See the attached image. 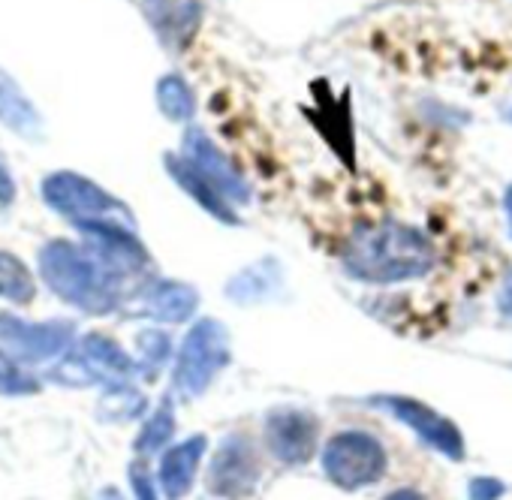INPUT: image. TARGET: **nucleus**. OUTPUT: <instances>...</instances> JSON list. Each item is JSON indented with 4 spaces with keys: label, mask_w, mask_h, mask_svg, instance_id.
Masks as SVG:
<instances>
[{
    "label": "nucleus",
    "mask_w": 512,
    "mask_h": 500,
    "mask_svg": "<svg viewBox=\"0 0 512 500\" xmlns=\"http://www.w3.org/2000/svg\"><path fill=\"white\" fill-rule=\"evenodd\" d=\"M341 266L362 284L386 287L425 278L437 266V250L425 232L398 220H383L362 226L347 238Z\"/></svg>",
    "instance_id": "obj_1"
},
{
    "label": "nucleus",
    "mask_w": 512,
    "mask_h": 500,
    "mask_svg": "<svg viewBox=\"0 0 512 500\" xmlns=\"http://www.w3.org/2000/svg\"><path fill=\"white\" fill-rule=\"evenodd\" d=\"M43 281L64 302L88 311L109 314L118 305V278L91 250H82L70 241H49L40 254Z\"/></svg>",
    "instance_id": "obj_2"
},
{
    "label": "nucleus",
    "mask_w": 512,
    "mask_h": 500,
    "mask_svg": "<svg viewBox=\"0 0 512 500\" xmlns=\"http://www.w3.org/2000/svg\"><path fill=\"white\" fill-rule=\"evenodd\" d=\"M229 362V338L226 326L217 320H199L181 344L178 362H175V389L184 398L202 395L214 377Z\"/></svg>",
    "instance_id": "obj_3"
},
{
    "label": "nucleus",
    "mask_w": 512,
    "mask_h": 500,
    "mask_svg": "<svg viewBox=\"0 0 512 500\" xmlns=\"http://www.w3.org/2000/svg\"><path fill=\"white\" fill-rule=\"evenodd\" d=\"M43 196H46V202L58 214H64L76 226L103 223V220L133 223L124 202H118L100 184H94V181H88V178H82L76 172H55V175H49L43 181Z\"/></svg>",
    "instance_id": "obj_4"
},
{
    "label": "nucleus",
    "mask_w": 512,
    "mask_h": 500,
    "mask_svg": "<svg viewBox=\"0 0 512 500\" xmlns=\"http://www.w3.org/2000/svg\"><path fill=\"white\" fill-rule=\"evenodd\" d=\"M386 467H389V455L383 443L368 431H341L329 440L323 452L326 476L347 491L380 482Z\"/></svg>",
    "instance_id": "obj_5"
},
{
    "label": "nucleus",
    "mask_w": 512,
    "mask_h": 500,
    "mask_svg": "<svg viewBox=\"0 0 512 500\" xmlns=\"http://www.w3.org/2000/svg\"><path fill=\"white\" fill-rule=\"evenodd\" d=\"M371 404L398 416L410 431H416L440 455H446L452 461L464 458V437H461L458 425L449 422L446 416H440L437 410H431L428 404H422L410 395H374Z\"/></svg>",
    "instance_id": "obj_6"
},
{
    "label": "nucleus",
    "mask_w": 512,
    "mask_h": 500,
    "mask_svg": "<svg viewBox=\"0 0 512 500\" xmlns=\"http://www.w3.org/2000/svg\"><path fill=\"white\" fill-rule=\"evenodd\" d=\"M320 419L305 407H278L266 416V446L284 464H305L317 455Z\"/></svg>",
    "instance_id": "obj_7"
},
{
    "label": "nucleus",
    "mask_w": 512,
    "mask_h": 500,
    "mask_svg": "<svg viewBox=\"0 0 512 500\" xmlns=\"http://www.w3.org/2000/svg\"><path fill=\"white\" fill-rule=\"evenodd\" d=\"M70 323H25L10 314H0V347H7L16 359L46 362L70 347Z\"/></svg>",
    "instance_id": "obj_8"
},
{
    "label": "nucleus",
    "mask_w": 512,
    "mask_h": 500,
    "mask_svg": "<svg viewBox=\"0 0 512 500\" xmlns=\"http://www.w3.org/2000/svg\"><path fill=\"white\" fill-rule=\"evenodd\" d=\"M133 371H136V362L115 341H109L103 335H91V338H85L82 353L58 368V377L67 383L85 386V383H97V380L118 383V380H127Z\"/></svg>",
    "instance_id": "obj_9"
},
{
    "label": "nucleus",
    "mask_w": 512,
    "mask_h": 500,
    "mask_svg": "<svg viewBox=\"0 0 512 500\" xmlns=\"http://www.w3.org/2000/svg\"><path fill=\"white\" fill-rule=\"evenodd\" d=\"M256 479H260V458L250 440L241 434L226 437L211 461L208 488L220 497H241L256 485Z\"/></svg>",
    "instance_id": "obj_10"
},
{
    "label": "nucleus",
    "mask_w": 512,
    "mask_h": 500,
    "mask_svg": "<svg viewBox=\"0 0 512 500\" xmlns=\"http://www.w3.org/2000/svg\"><path fill=\"white\" fill-rule=\"evenodd\" d=\"M184 160H190L205 178H211L229 202H247L250 199V187L247 181L241 178V172L229 163V157L196 127H190L184 133V151H181Z\"/></svg>",
    "instance_id": "obj_11"
},
{
    "label": "nucleus",
    "mask_w": 512,
    "mask_h": 500,
    "mask_svg": "<svg viewBox=\"0 0 512 500\" xmlns=\"http://www.w3.org/2000/svg\"><path fill=\"white\" fill-rule=\"evenodd\" d=\"M145 16L166 49L184 52L199 31L202 7L199 0H145Z\"/></svg>",
    "instance_id": "obj_12"
},
{
    "label": "nucleus",
    "mask_w": 512,
    "mask_h": 500,
    "mask_svg": "<svg viewBox=\"0 0 512 500\" xmlns=\"http://www.w3.org/2000/svg\"><path fill=\"white\" fill-rule=\"evenodd\" d=\"M166 169H169V175L175 178V184L190 196V199H196L211 217H217V220H223V223H238V217H235V208H232V202L226 199V193L211 181V178H205L190 160H184L181 154H166Z\"/></svg>",
    "instance_id": "obj_13"
},
{
    "label": "nucleus",
    "mask_w": 512,
    "mask_h": 500,
    "mask_svg": "<svg viewBox=\"0 0 512 500\" xmlns=\"http://www.w3.org/2000/svg\"><path fill=\"white\" fill-rule=\"evenodd\" d=\"M205 446H208V440L199 434V437H190V440L172 446L163 455V461H160V485H163V494L169 500H181L193 488V479H196L199 461L205 455Z\"/></svg>",
    "instance_id": "obj_14"
},
{
    "label": "nucleus",
    "mask_w": 512,
    "mask_h": 500,
    "mask_svg": "<svg viewBox=\"0 0 512 500\" xmlns=\"http://www.w3.org/2000/svg\"><path fill=\"white\" fill-rule=\"evenodd\" d=\"M284 278H281V266L275 260H260L247 269H241L229 287H226V296L235 302V305H260L266 299H272L278 290H281Z\"/></svg>",
    "instance_id": "obj_15"
},
{
    "label": "nucleus",
    "mask_w": 512,
    "mask_h": 500,
    "mask_svg": "<svg viewBox=\"0 0 512 500\" xmlns=\"http://www.w3.org/2000/svg\"><path fill=\"white\" fill-rule=\"evenodd\" d=\"M0 124L25 139H40L43 133L40 112L4 70H0Z\"/></svg>",
    "instance_id": "obj_16"
},
{
    "label": "nucleus",
    "mask_w": 512,
    "mask_h": 500,
    "mask_svg": "<svg viewBox=\"0 0 512 500\" xmlns=\"http://www.w3.org/2000/svg\"><path fill=\"white\" fill-rule=\"evenodd\" d=\"M196 308H199V293L178 281H163L145 296V314L163 323H184L196 314Z\"/></svg>",
    "instance_id": "obj_17"
},
{
    "label": "nucleus",
    "mask_w": 512,
    "mask_h": 500,
    "mask_svg": "<svg viewBox=\"0 0 512 500\" xmlns=\"http://www.w3.org/2000/svg\"><path fill=\"white\" fill-rule=\"evenodd\" d=\"M157 106L169 121H190L196 115V97L190 91V85L169 73L157 82Z\"/></svg>",
    "instance_id": "obj_18"
},
{
    "label": "nucleus",
    "mask_w": 512,
    "mask_h": 500,
    "mask_svg": "<svg viewBox=\"0 0 512 500\" xmlns=\"http://www.w3.org/2000/svg\"><path fill=\"white\" fill-rule=\"evenodd\" d=\"M34 278L31 272L10 254H0V296L13 302H31L34 299Z\"/></svg>",
    "instance_id": "obj_19"
},
{
    "label": "nucleus",
    "mask_w": 512,
    "mask_h": 500,
    "mask_svg": "<svg viewBox=\"0 0 512 500\" xmlns=\"http://www.w3.org/2000/svg\"><path fill=\"white\" fill-rule=\"evenodd\" d=\"M172 431H175V416H172V410H169V404H163L151 419H148V425H145V431H142V437H139V452H157L169 437H172Z\"/></svg>",
    "instance_id": "obj_20"
},
{
    "label": "nucleus",
    "mask_w": 512,
    "mask_h": 500,
    "mask_svg": "<svg viewBox=\"0 0 512 500\" xmlns=\"http://www.w3.org/2000/svg\"><path fill=\"white\" fill-rule=\"evenodd\" d=\"M0 392L4 395H25V392H37V383L13 362L0 353Z\"/></svg>",
    "instance_id": "obj_21"
},
{
    "label": "nucleus",
    "mask_w": 512,
    "mask_h": 500,
    "mask_svg": "<svg viewBox=\"0 0 512 500\" xmlns=\"http://www.w3.org/2000/svg\"><path fill=\"white\" fill-rule=\"evenodd\" d=\"M139 356L145 359V368L148 365H151V371L160 368L169 359V338L163 332H142L139 335Z\"/></svg>",
    "instance_id": "obj_22"
},
{
    "label": "nucleus",
    "mask_w": 512,
    "mask_h": 500,
    "mask_svg": "<svg viewBox=\"0 0 512 500\" xmlns=\"http://www.w3.org/2000/svg\"><path fill=\"white\" fill-rule=\"evenodd\" d=\"M503 491H506V485L494 476H476L470 482V500H497V497H503Z\"/></svg>",
    "instance_id": "obj_23"
},
{
    "label": "nucleus",
    "mask_w": 512,
    "mask_h": 500,
    "mask_svg": "<svg viewBox=\"0 0 512 500\" xmlns=\"http://www.w3.org/2000/svg\"><path fill=\"white\" fill-rule=\"evenodd\" d=\"M16 199V178L4 160V154H0V205H10Z\"/></svg>",
    "instance_id": "obj_24"
},
{
    "label": "nucleus",
    "mask_w": 512,
    "mask_h": 500,
    "mask_svg": "<svg viewBox=\"0 0 512 500\" xmlns=\"http://www.w3.org/2000/svg\"><path fill=\"white\" fill-rule=\"evenodd\" d=\"M133 491L139 500H157V491L151 485V476L142 467H133Z\"/></svg>",
    "instance_id": "obj_25"
},
{
    "label": "nucleus",
    "mask_w": 512,
    "mask_h": 500,
    "mask_svg": "<svg viewBox=\"0 0 512 500\" xmlns=\"http://www.w3.org/2000/svg\"><path fill=\"white\" fill-rule=\"evenodd\" d=\"M383 500H428V497L422 491H416V488H395Z\"/></svg>",
    "instance_id": "obj_26"
},
{
    "label": "nucleus",
    "mask_w": 512,
    "mask_h": 500,
    "mask_svg": "<svg viewBox=\"0 0 512 500\" xmlns=\"http://www.w3.org/2000/svg\"><path fill=\"white\" fill-rule=\"evenodd\" d=\"M503 314H512V278L506 281V290H503V302H500Z\"/></svg>",
    "instance_id": "obj_27"
},
{
    "label": "nucleus",
    "mask_w": 512,
    "mask_h": 500,
    "mask_svg": "<svg viewBox=\"0 0 512 500\" xmlns=\"http://www.w3.org/2000/svg\"><path fill=\"white\" fill-rule=\"evenodd\" d=\"M503 208H506V220H509V232H512V184L503 193Z\"/></svg>",
    "instance_id": "obj_28"
},
{
    "label": "nucleus",
    "mask_w": 512,
    "mask_h": 500,
    "mask_svg": "<svg viewBox=\"0 0 512 500\" xmlns=\"http://www.w3.org/2000/svg\"><path fill=\"white\" fill-rule=\"evenodd\" d=\"M100 500H121V494H118V491H103Z\"/></svg>",
    "instance_id": "obj_29"
},
{
    "label": "nucleus",
    "mask_w": 512,
    "mask_h": 500,
    "mask_svg": "<svg viewBox=\"0 0 512 500\" xmlns=\"http://www.w3.org/2000/svg\"><path fill=\"white\" fill-rule=\"evenodd\" d=\"M509 121H512V109H509Z\"/></svg>",
    "instance_id": "obj_30"
}]
</instances>
